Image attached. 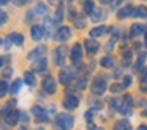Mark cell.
Instances as JSON below:
<instances>
[{
  "instance_id": "cell-1",
  "label": "cell",
  "mask_w": 147,
  "mask_h": 130,
  "mask_svg": "<svg viewBox=\"0 0 147 130\" xmlns=\"http://www.w3.org/2000/svg\"><path fill=\"white\" fill-rule=\"evenodd\" d=\"M82 57H84V46L81 43H74L70 49V60L73 65H81L82 63Z\"/></svg>"
},
{
  "instance_id": "cell-2",
  "label": "cell",
  "mask_w": 147,
  "mask_h": 130,
  "mask_svg": "<svg viewBox=\"0 0 147 130\" xmlns=\"http://www.w3.org/2000/svg\"><path fill=\"white\" fill-rule=\"evenodd\" d=\"M68 54V48L65 44H60L57 46L54 51H52V59H54V65L57 67H63L65 65V59H67Z\"/></svg>"
},
{
  "instance_id": "cell-3",
  "label": "cell",
  "mask_w": 147,
  "mask_h": 130,
  "mask_svg": "<svg viewBox=\"0 0 147 130\" xmlns=\"http://www.w3.org/2000/svg\"><path fill=\"white\" fill-rule=\"evenodd\" d=\"M74 124V119L71 114H67V113H60L57 114L55 117V125L59 127L60 130H70Z\"/></svg>"
},
{
  "instance_id": "cell-4",
  "label": "cell",
  "mask_w": 147,
  "mask_h": 130,
  "mask_svg": "<svg viewBox=\"0 0 147 130\" xmlns=\"http://www.w3.org/2000/svg\"><path fill=\"white\" fill-rule=\"evenodd\" d=\"M48 52V46L46 44H40V46H35L30 52H27V56H26V59L29 60V62H35V60H38V59H43L45 57V54Z\"/></svg>"
},
{
  "instance_id": "cell-5",
  "label": "cell",
  "mask_w": 147,
  "mask_h": 130,
  "mask_svg": "<svg viewBox=\"0 0 147 130\" xmlns=\"http://www.w3.org/2000/svg\"><path fill=\"white\" fill-rule=\"evenodd\" d=\"M73 37V33H71V27H68V25H62V27L57 29V32H55L54 35V40H57L59 43H67L70 38Z\"/></svg>"
},
{
  "instance_id": "cell-6",
  "label": "cell",
  "mask_w": 147,
  "mask_h": 130,
  "mask_svg": "<svg viewBox=\"0 0 147 130\" xmlns=\"http://www.w3.org/2000/svg\"><path fill=\"white\" fill-rule=\"evenodd\" d=\"M41 87H43V91H45L46 94H49V95L55 94V92H57V82H55L54 76L46 75L45 79H43V82H41Z\"/></svg>"
},
{
  "instance_id": "cell-7",
  "label": "cell",
  "mask_w": 147,
  "mask_h": 130,
  "mask_svg": "<svg viewBox=\"0 0 147 130\" xmlns=\"http://www.w3.org/2000/svg\"><path fill=\"white\" fill-rule=\"evenodd\" d=\"M84 49H86V54H87V56L92 57V56H95V54L98 52L100 43L95 40V38H89V40L84 41Z\"/></svg>"
},
{
  "instance_id": "cell-8",
  "label": "cell",
  "mask_w": 147,
  "mask_h": 130,
  "mask_svg": "<svg viewBox=\"0 0 147 130\" xmlns=\"http://www.w3.org/2000/svg\"><path fill=\"white\" fill-rule=\"evenodd\" d=\"M106 87H108V86H106V81L101 78V76H96L95 81L92 82V92L95 95H103L105 91H106Z\"/></svg>"
},
{
  "instance_id": "cell-9",
  "label": "cell",
  "mask_w": 147,
  "mask_h": 130,
  "mask_svg": "<svg viewBox=\"0 0 147 130\" xmlns=\"http://www.w3.org/2000/svg\"><path fill=\"white\" fill-rule=\"evenodd\" d=\"M62 105H63L65 110H76L79 106V98L76 95H65L63 100H62Z\"/></svg>"
},
{
  "instance_id": "cell-10",
  "label": "cell",
  "mask_w": 147,
  "mask_h": 130,
  "mask_svg": "<svg viewBox=\"0 0 147 130\" xmlns=\"http://www.w3.org/2000/svg\"><path fill=\"white\" fill-rule=\"evenodd\" d=\"M74 78V71L73 70H67V68H62L60 73H59V82L63 86H68Z\"/></svg>"
},
{
  "instance_id": "cell-11",
  "label": "cell",
  "mask_w": 147,
  "mask_h": 130,
  "mask_svg": "<svg viewBox=\"0 0 147 130\" xmlns=\"http://www.w3.org/2000/svg\"><path fill=\"white\" fill-rule=\"evenodd\" d=\"M43 37H45V29H43V25L32 24V27H30V38L33 41H40Z\"/></svg>"
},
{
  "instance_id": "cell-12",
  "label": "cell",
  "mask_w": 147,
  "mask_h": 130,
  "mask_svg": "<svg viewBox=\"0 0 147 130\" xmlns=\"http://www.w3.org/2000/svg\"><path fill=\"white\" fill-rule=\"evenodd\" d=\"M32 114L35 116L36 122H48V113L46 110H43L41 106H32Z\"/></svg>"
},
{
  "instance_id": "cell-13",
  "label": "cell",
  "mask_w": 147,
  "mask_h": 130,
  "mask_svg": "<svg viewBox=\"0 0 147 130\" xmlns=\"http://www.w3.org/2000/svg\"><path fill=\"white\" fill-rule=\"evenodd\" d=\"M19 117H21V111L16 110V108H13V110L10 111V113L7 114V117H5V122L8 124V125H16V124H19Z\"/></svg>"
},
{
  "instance_id": "cell-14",
  "label": "cell",
  "mask_w": 147,
  "mask_h": 130,
  "mask_svg": "<svg viewBox=\"0 0 147 130\" xmlns=\"http://www.w3.org/2000/svg\"><path fill=\"white\" fill-rule=\"evenodd\" d=\"M8 38H10V41L13 43V46H18V48H21L24 44V41H26V38H24V35L21 33V32H11V33L8 35Z\"/></svg>"
},
{
  "instance_id": "cell-15",
  "label": "cell",
  "mask_w": 147,
  "mask_h": 130,
  "mask_svg": "<svg viewBox=\"0 0 147 130\" xmlns=\"http://www.w3.org/2000/svg\"><path fill=\"white\" fill-rule=\"evenodd\" d=\"M33 70L38 73H46L48 71V59L43 57V59H38L33 62Z\"/></svg>"
},
{
  "instance_id": "cell-16",
  "label": "cell",
  "mask_w": 147,
  "mask_h": 130,
  "mask_svg": "<svg viewBox=\"0 0 147 130\" xmlns=\"http://www.w3.org/2000/svg\"><path fill=\"white\" fill-rule=\"evenodd\" d=\"M55 21L54 18H51V16H45V37L51 38V32H52V27H54Z\"/></svg>"
},
{
  "instance_id": "cell-17",
  "label": "cell",
  "mask_w": 147,
  "mask_h": 130,
  "mask_svg": "<svg viewBox=\"0 0 147 130\" xmlns=\"http://www.w3.org/2000/svg\"><path fill=\"white\" fill-rule=\"evenodd\" d=\"M24 81H26V84H27V86H30V87H33V86L36 84L35 73H33L32 70H26V71H24Z\"/></svg>"
},
{
  "instance_id": "cell-18",
  "label": "cell",
  "mask_w": 147,
  "mask_h": 130,
  "mask_svg": "<svg viewBox=\"0 0 147 130\" xmlns=\"http://www.w3.org/2000/svg\"><path fill=\"white\" fill-rule=\"evenodd\" d=\"M54 21H55V24H62L63 22V19H65V6L63 5H60V6H57V10H55V13H54Z\"/></svg>"
},
{
  "instance_id": "cell-19",
  "label": "cell",
  "mask_w": 147,
  "mask_h": 130,
  "mask_svg": "<svg viewBox=\"0 0 147 130\" xmlns=\"http://www.w3.org/2000/svg\"><path fill=\"white\" fill-rule=\"evenodd\" d=\"M33 10H35L36 16H48V3L46 2H36Z\"/></svg>"
},
{
  "instance_id": "cell-20",
  "label": "cell",
  "mask_w": 147,
  "mask_h": 130,
  "mask_svg": "<svg viewBox=\"0 0 147 130\" xmlns=\"http://www.w3.org/2000/svg\"><path fill=\"white\" fill-rule=\"evenodd\" d=\"M108 30H109L108 27H105V25H100V27L92 29V30L89 32V35H90V38H98V37H103V35H105Z\"/></svg>"
},
{
  "instance_id": "cell-21",
  "label": "cell",
  "mask_w": 147,
  "mask_h": 130,
  "mask_svg": "<svg viewBox=\"0 0 147 130\" xmlns=\"http://www.w3.org/2000/svg\"><path fill=\"white\" fill-rule=\"evenodd\" d=\"M130 33H131V37H141V35H146L144 25L142 24H133V25H131Z\"/></svg>"
},
{
  "instance_id": "cell-22",
  "label": "cell",
  "mask_w": 147,
  "mask_h": 130,
  "mask_svg": "<svg viewBox=\"0 0 147 130\" xmlns=\"http://www.w3.org/2000/svg\"><path fill=\"white\" fill-rule=\"evenodd\" d=\"M133 6H123V8H120L117 11V18L119 19H125L128 18V16H133Z\"/></svg>"
},
{
  "instance_id": "cell-23",
  "label": "cell",
  "mask_w": 147,
  "mask_h": 130,
  "mask_svg": "<svg viewBox=\"0 0 147 130\" xmlns=\"http://www.w3.org/2000/svg\"><path fill=\"white\" fill-rule=\"evenodd\" d=\"M133 18H141V19H146L147 18V6L141 5V6H136L133 10Z\"/></svg>"
},
{
  "instance_id": "cell-24",
  "label": "cell",
  "mask_w": 147,
  "mask_h": 130,
  "mask_svg": "<svg viewBox=\"0 0 147 130\" xmlns=\"http://www.w3.org/2000/svg\"><path fill=\"white\" fill-rule=\"evenodd\" d=\"M82 11L86 14H92L95 11V3H93V0H82Z\"/></svg>"
},
{
  "instance_id": "cell-25",
  "label": "cell",
  "mask_w": 147,
  "mask_h": 130,
  "mask_svg": "<svg viewBox=\"0 0 147 130\" xmlns=\"http://www.w3.org/2000/svg\"><path fill=\"white\" fill-rule=\"evenodd\" d=\"M114 63H115V59L112 56H106V57H103V59L100 60V65L105 67V68H112Z\"/></svg>"
},
{
  "instance_id": "cell-26",
  "label": "cell",
  "mask_w": 147,
  "mask_h": 130,
  "mask_svg": "<svg viewBox=\"0 0 147 130\" xmlns=\"http://www.w3.org/2000/svg\"><path fill=\"white\" fill-rule=\"evenodd\" d=\"M21 87H22V79H19V78L14 79V81L11 82V86H10V94H11V95L18 94Z\"/></svg>"
},
{
  "instance_id": "cell-27",
  "label": "cell",
  "mask_w": 147,
  "mask_h": 130,
  "mask_svg": "<svg viewBox=\"0 0 147 130\" xmlns=\"http://www.w3.org/2000/svg\"><path fill=\"white\" fill-rule=\"evenodd\" d=\"M90 18H92V22H100L103 18H105V13H103L101 8H95V11L90 14Z\"/></svg>"
},
{
  "instance_id": "cell-28",
  "label": "cell",
  "mask_w": 147,
  "mask_h": 130,
  "mask_svg": "<svg viewBox=\"0 0 147 130\" xmlns=\"http://www.w3.org/2000/svg\"><path fill=\"white\" fill-rule=\"evenodd\" d=\"M114 130H131V124L128 122V120L122 119V120H119V122L114 125Z\"/></svg>"
},
{
  "instance_id": "cell-29",
  "label": "cell",
  "mask_w": 147,
  "mask_h": 130,
  "mask_svg": "<svg viewBox=\"0 0 147 130\" xmlns=\"http://www.w3.org/2000/svg\"><path fill=\"white\" fill-rule=\"evenodd\" d=\"M35 16H36L35 10H27L26 16H24V22H26V24H30V22L35 19Z\"/></svg>"
},
{
  "instance_id": "cell-30",
  "label": "cell",
  "mask_w": 147,
  "mask_h": 130,
  "mask_svg": "<svg viewBox=\"0 0 147 130\" xmlns=\"http://www.w3.org/2000/svg\"><path fill=\"white\" fill-rule=\"evenodd\" d=\"M8 94V82L5 79H0V98Z\"/></svg>"
},
{
  "instance_id": "cell-31",
  "label": "cell",
  "mask_w": 147,
  "mask_h": 130,
  "mask_svg": "<svg viewBox=\"0 0 147 130\" xmlns=\"http://www.w3.org/2000/svg\"><path fill=\"white\" fill-rule=\"evenodd\" d=\"M7 22H8V13L3 11V10H0V27H3Z\"/></svg>"
},
{
  "instance_id": "cell-32",
  "label": "cell",
  "mask_w": 147,
  "mask_h": 130,
  "mask_svg": "<svg viewBox=\"0 0 147 130\" xmlns=\"http://www.w3.org/2000/svg\"><path fill=\"white\" fill-rule=\"evenodd\" d=\"M19 124H24V125H27V124H29V114H27V113H24V111H21Z\"/></svg>"
},
{
  "instance_id": "cell-33",
  "label": "cell",
  "mask_w": 147,
  "mask_h": 130,
  "mask_svg": "<svg viewBox=\"0 0 147 130\" xmlns=\"http://www.w3.org/2000/svg\"><path fill=\"white\" fill-rule=\"evenodd\" d=\"M86 86H87V78H79L76 81V87L78 89H84Z\"/></svg>"
},
{
  "instance_id": "cell-34",
  "label": "cell",
  "mask_w": 147,
  "mask_h": 130,
  "mask_svg": "<svg viewBox=\"0 0 147 130\" xmlns=\"http://www.w3.org/2000/svg\"><path fill=\"white\" fill-rule=\"evenodd\" d=\"M131 81H133V79H131V76H130V75H125V76H123V82H122L123 89H125V87H130V86H131Z\"/></svg>"
},
{
  "instance_id": "cell-35",
  "label": "cell",
  "mask_w": 147,
  "mask_h": 130,
  "mask_svg": "<svg viewBox=\"0 0 147 130\" xmlns=\"http://www.w3.org/2000/svg\"><path fill=\"white\" fill-rule=\"evenodd\" d=\"M74 25H76L78 29H84L86 27V21H84V19H76V21H74Z\"/></svg>"
},
{
  "instance_id": "cell-36",
  "label": "cell",
  "mask_w": 147,
  "mask_h": 130,
  "mask_svg": "<svg viewBox=\"0 0 147 130\" xmlns=\"http://www.w3.org/2000/svg\"><path fill=\"white\" fill-rule=\"evenodd\" d=\"M119 111H120L122 114H130L131 113V110H130V106H128V105H122Z\"/></svg>"
},
{
  "instance_id": "cell-37",
  "label": "cell",
  "mask_w": 147,
  "mask_h": 130,
  "mask_svg": "<svg viewBox=\"0 0 147 130\" xmlns=\"http://www.w3.org/2000/svg\"><path fill=\"white\" fill-rule=\"evenodd\" d=\"M11 2H13L16 6H26L27 3H29V0H11Z\"/></svg>"
},
{
  "instance_id": "cell-38",
  "label": "cell",
  "mask_w": 147,
  "mask_h": 130,
  "mask_svg": "<svg viewBox=\"0 0 147 130\" xmlns=\"http://www.w3.org/2000/svg\"><path fill=\"white\" fill-rule=\"evenodd\" d=\"M144 62H146V57L141 56L139 59H138V62H136V65H134V67H136V68H141V67L144 65Z\"/></svg>"
},
{
  "instance_id": "cell-39",
  "label": "cell",
  "mask_w": 147,
  "mask_h": 130,
  "mask_svg": "<svg viewBox=\"0 0 147 130\" xmlns=\"http://www.w3.org/2000/svg\"><path fill=\"white\" fill-rule=\"evenodd\" d=\"M131 101H133L131 95H125V98H123V105H128V106H130V105H131Z\"/></svg>"
},
{
  "instance_id": "cell-40",
  "label": "cell",
  "mask_w": 147,
  "mask_h": 130,
  "mask_svg": "<svg viewBox=\"0 0 147 130\" xmlns=\"http://www.w3.org/2000/svg\"><path fill=\"white\" fill-rule=\"evenodd\" d=\"M122 89H123V86H119V84H115V86H111V91L112 92H119V91H122Z\"/></svg>"
},
{
  "instance_id": "cell-41",
  "label": "cell",
  "mask_w": 147,
  "mask_h": 130,
  "mask_svg": "<svg viewBox=\"0 0 147 130\" xmlns=\"http://www.w3.org/2000/svg\"><path fill=\"white\" fill-rule=\"evenodd\" d=\"M7 59H8L7 56H3V57H0V68H2V67H3L5 63H7Z\"/></svg>"
},
{
  "instance_id": "cell-42",
  "label": "cell",
  "mask_w": 147,
  "mask_h": 130,
  "mask_svg": "<svg viewBox=\"0 0 147 130\" xmlns=\"http://www.w3.org/2000/svg\"><path fill=\"white\" fill-rule=\"evenodd\" d=\"M87 129H89V130H103L101 127H95L93 124H89V125H87Z\"/></svg>"
},
{
  "instance_id": "cell-43",
  "label": "cell",
  "mask_w": 147,
  "mask_h": 130,
  "mask_svg": "<svg viewBox=\"0 0 147 130\" xmlns=\"http://www.w3.org/2000/svg\"><path fill=\"white\" fill-rule=\"evenodd\" d=\"M146 78H147V67L142 68V71H141V79H146Z\"/></svg>"
},
{
  "instance_id": "cell-44",
  "label": "cell",
  "mask_w": 147,
  "mask_h": 130,
  "mask_svg": "<svg viewBox=\"0 0 147 130\" xmlns=\"http://www.w3.org/2000/svg\"><path fill=\"white\" fill-rule=\"evenodd\" d=\"M11 46H13V43L10 41V38H7V41H5V49H10Z\"/></svg>"
},
{
  "instance_id": "cell-45",
  "label": "cell",
  "mask_w": 147,
  "mask_h": 130,
  "mask_svg": "<svg viewBox=\"0 0 147 130\" xmlns=\"http://www.w3.org/2000/svg\"><path fill=\"white\" fill-rule=\"evenodd\" d=\"M112 48H114V41H109V43L106 44V51H112Z\"/></svg>"
},
{
  "instance_id": "cell-46",
  "label": "cell",
  "mask_w": 147,
  "mask_h": 130,
  "mask_svg": "<svg viewBox=\"0 0 147 130\" xmlns=\"http://www.w3.org/2000/svg\"><path fill=\"white\" fill-rule=\"evenodd\" d=\"M8 2H10V0H0V6H3V5H7Z\"/></svg>"
},
{
  "instance_id": "cell-47",
  "label": "cell",
  "mask_w": 147,
  "mask_h": 130,
  "mask_svg": "<svg viewBox=\"0 0 147 130\" xmlns=\"http://www.w3.org/2000/svg\"><path fill=\"white\" fill-rule=\"evenodd\" d=\"M138 130H147V125H139V127H138Z\"/></svg>"
},
{
  "instance_id": "cell-48",
  "label": "cell",
  "mask_w": 147,
  "mask_h": 130,
  "mask_svg": "<svg viewBox=\"0 0 147 130\" xmlns=\"http://www.w3.org/2000/svg\"><path fill=\"white\" fill-rule=\"evenodd\" d=\"M122 2H123V0H117V2H115L114 5H112V6H119V5H120V3H122Z\"/></svg>"
},
{
  "instance_id": "cell-49",
  "label": "cell",
  "mask_w": 147,
  "mask_h": 130,
  "mask_svg": "<svg viewBox=\"0 0 147 130\" xmlns=\"http://www.w3.org/2000/svg\"><path fill=\"white\" fill-rule=\"evenodd\" d=\"M101 3H111V2H114V0H100Z\"/></svg>"
},
{
  "instance_id": "cell-50",
  "label": "cell",
  "mask_w": 147,
  "mask_h": 130,
  "mask_svg": "<svg viewBox=\"0 0 147 130\" xmlns=\"http://www.w3.org/2000/svg\"><path fill=\"white\" fill-rule=\"evenodd\" d=\"M144 38H146V46H147V32H146V35H144Z\"/></svg>"
},
{
  "instance_id": "cell-51",
  "label": "cell",
  "mask_w": 147,
  "mask_h": 130,
  "mask_svg": "<svg viewBox=\"0 0 147 130\" xmlns=\"http://www.w3.org/2000/svg\"><path fill=\"white\" fill-rule=\"evenodd\" d=\"M2 43H3V40H2V37H0V46H2Z\"/></svg>"
},
{
  "instance_id": "cell-52",
  "label": "cell",
  "mask_w": 147,
  "mask_h": 130,
  "mask_svg": "<svg viewBox=\"0 0 147 130\" xmlns=\"http://www.w3.org/2000/svg\"><path fill=\"white\" fill-rule=\"evenodd\" d=\"M36 130H45V129H36Z\"/></svg>"
},
{
  "instance_id": "cell-53",
  "label": "cell",
  "mask_w": 147,
  "mask_h": 130,
  "mask_svg": "<svg viewBox=\"0 0 147 130\" xmlns=\"http://www.w3.org/2000/svg\"><path fill=\"white\" fill-rule=\"evenodd\" d=\"M19 130H26V129H19Z\"/></svg>"
}]
</instances>
